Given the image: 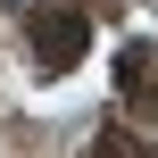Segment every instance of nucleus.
<instances>
[{"label":"nucleus","mask_w":158,"mask_h":158,"mask_svg":"<svg viewBox=\"0 0 158 158\" xmlns=\"http://www.w3.org/2000/svg\"><path fill=\"white\" fill-rule=\"evenodd\" d=\"M25 33H33V67H42V75H67V67L92 50V17H83L75 0L33 8V25H25Z\"/></svg>","instance_id":"1"},{"label":"nucleus","mask_w":158,"mask_h":158,"mask_svg":"<svg viewBox=\"0 0 158 158\" xmlns=\"http://www.w3.org/2000/svg\"><path fill=\"white\" fill-rule=\"evenodd\" d=\"M117 92H125L142 117H158V50H150V42H133V50L117 58Z\"/></svg>","instance_id":"2"},{"label":"nucleus","mask_w":158,"mask_h":158,"mask_svg":"<svg viewBox=\"0 0 158 158\" xmlns=\"http://www.w3.org/2000/svg\"><path fill=\"white\" fill-rule=\"evenodd\" d=\"M83 158H142V142H133L125 125H100V133H92V150H83Z\"/></svg>","instance_id":"3"}]
</instances>
